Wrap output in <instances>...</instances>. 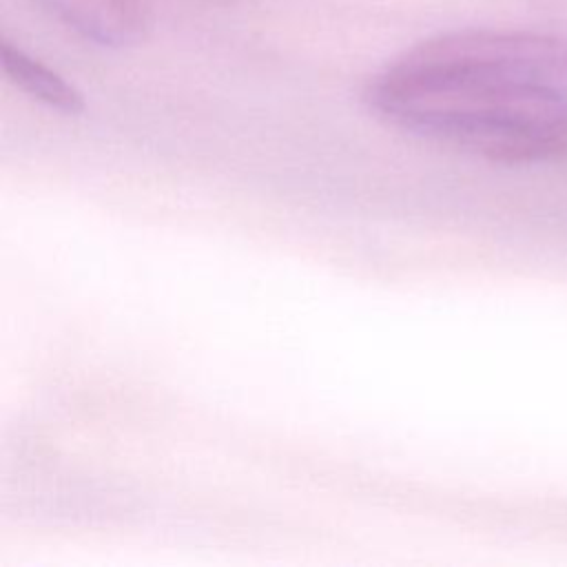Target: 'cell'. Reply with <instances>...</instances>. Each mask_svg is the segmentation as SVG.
Wrapping results in <instances>:
<instances>
[{
  "label": "cell",
  "mask_w": 567,
  "mask_h": 567,
  "mask_svg": "<svg viewBox=\"0 0 567 567\" xmlns=\"http://www.w3.org/2000/svg\"><path fill=\"white\" fill-rule=\"evenodd\" d=\"M365 100L392 126L483 159L567 157V40L489 29L436 35L390 62Z\"/></svg>",
  "instance_id": "obj_1"
},
{
  "label": "cell",
  "mask_w": 567,
  "mask_h": 567,
  "mask_svg": "<svg viewBox=\"0 0 567 567\" xmlns=\"http://www.w3.org/2000/svg\"><path fill=\"white\" fill-rule=\"evenodd\" d=\"M58 22L102 47H131L151 24L144 0H33Z\"/></svg>",
  "instance_id": "obj_2"
},
{
  "label": "cell",
  "mask_w": 567,
  "mask_h": 567,
  "mask_svg": "<svg viewBox=\"0 0 567 567\" xmlns=\"http://www.w3.org/2000/svg\"><path fill=\"white\" fill-rule=\"evenodd\" d=\"M0 60L11 84L29 97L64 115H78L84 111V97L71 82L20 47L11 44L7 38L0 40Z\"/></svg>",
  "instance_id": "obj_3"
}]
</instances>
